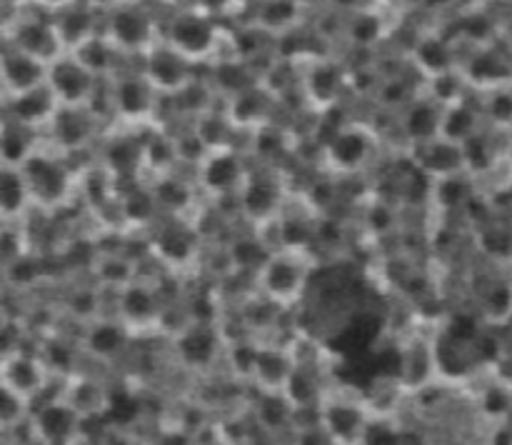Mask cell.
Wrapping results in <instances>:
<instances>
[{
    "label": "cell",
    "mask_w": 512,
    "mask_h": 445,
    "mask_svg": "<svg viewBox=\"0 0 512 445\" xmlns=\"http://www.w3.org/2000/svg\"><path fill=\"white\" fill-rule=\"evenodd\" d=\"M48 383V365L40 355L18 350L13 355L0 358V385L23 400L25 405L33 403Z\"/></svg>",
    "instance_id": "obj_1"
},
{
    "label": "cell",
    "mask_w": 512,
    "mask_h": 445,
    "mask_svg": "<svg viewBox=\"0 0 512 445\" xmlns=\"http://www.w3.org/2000/svg\"><path fill=\"white\" fill-rule=\"evenodd\" d=\"M20 168H23L33 203L53 205L63 200L65 190H68V173H65V168L58 160L33 153L25 163H20Z\"/></svg>",
    "instance_id": "obj_2"
},
{
    "label": "cell",
    "mask_w": 512,
    "mask_h": 445,
    "mask_svg": "<svg viewBox=\"0 0 512 445\" xmlns=\"http://www.w3.org/2000/svg\"><path fill=\"white\" fill-rule=\"evenodd\" d=\"M48 78V65L23 50L8 48L0 53V80H3L5 95H18L25 90H33L45 83Z\"/></svg>",
    "instance_id": "obj_3"
},
{
    "label": "cell",
    "mask_w": 512,
    "mask_h": 445,
    "mask_svg": "<svg viewBox=\"0 0 512 445\" xmlns=\"http://www.w3.org/2000/svg\"><path fill=\"white\" fill-rule=\"evenodd\" d=\"M80 415L75 413L68 400H53L45 403L33 415V430L40 443L45 445H68L78 435Z\"/></svg>",
    "instance_id": "obj_4"
},
{
    "label": "cell",
    "mask_w": 512,
    "mask_h": 445,
    "mask_svg": "<svg viewBox=\"0 0 512 445\" xmlns=\"http://www.w3.org/2000/svg\"><path fill=\"white\" fill-rule=\"evenodd\" d=\"M320 423L333 433L340 445L363 443V435L370 425L363 410L353 403H330L320 415Z\"/></svg>",
    "instance_id": "obj_5"
},
{
    "label": "cell",
    "mask_w": 512,
    "mask_h": 445,
    "mask_svg": "<svg viewBox=\"0 0 512 445\" xmlns=\"http://www.w3.org/2000/svg\"><path fill=\"white\" fill-rule=\"evenodd\" d=\"M55 100L58 98L53 95V90L48 88V83H43L33 90H25V93L8 95V103H5L3 113L33 128V125L50 118V113L55 108Z\"/></svg>",
    "instance_id": "obj_6"
},
{
    "label": "cell",
    "mask_w": 512,
    "mask_h": 445,
    "mask_svg": "<svg viewBox=\"0 0 512 445\" xmlns=\"http://www.w3.org/2000/svg\"><path fill=\"white\" fill-rule=\"evenodd\" d=\"M10 45L48 63L55 53V30L40 20H20L8 30Z\"/></svg>",
    "instance_id": "obj_7"
},
{
    "label": "cell",
    "mask_w": 512,
    "mask_h": 445,
    "mask_svg": "<svg viewBox=\"0 0 512 445\" xmlns=\"http://www.w3.org/2000/svg\"><path fill=\"white\" fill-rule=\"evenodd\" d=\"M30 203L33 200H30L23 168L13 163H0V218H20Z\"/></svg>",
    "instance_id": "obj_8"
},
{
    "label": "cell",
    "mask_w": 512,
    "mask_h": 445,
    "mask_svg": "<svg viewBox=\"0 0 512 445\" xmlns=\"http://www.w3.org/2000/svg\"><path fill=\"white\" fill-rule=\"evenodd\" d=\"M48 88L53 90V95L65 103H78L80 98L88 90V75L80 63L73 60H60L48 68V78H45Z\"/></svg>",
    "instance_id": "obj_9"
},
{
    "label": "cell",
    "mask_w": 512,
    "mask_h": 445,
    "mask_svg": "<svg viewBox=\"0 0 512 445\" xmlns=\"http://www.w3.org/2000/svg\"><path fill=\"white\" fill-rule=\"evenodd\" d=\"M33 155L30 125L0 113V163L20 165Z\"/></svg>",
    "instance_id": "obj_10"
},
{
    "label": "cell",
    "mask_w": 512,
    "mask_h": 445,
    "mask_svg": "<svg viewBox=\"0 0 512 445\" xmlns=\"http://www.w3.org/2000/svg\"><path fill=\"white\" fill-rule=\"evenodd\" d=\"M250 373L268 388H285L293 368H290V360L278 350H255Z\"/></svg>",
    "instance_id": "obj_11"
},
{
    "label": "cell",
    "mask_w": 512,
    "mask_h": 445,
    "mask_svg": "<svg viewBox=\"0 0 512 445\" xmlns=\"http://www.w3.org/2000/svg\"><path fill=\"white\" fill-rule=\"evenodd\" d=\"M435 365H438V355L430 353L425 345H413L403 355V365H400V370H403V383L410 385V388L425 385V380L430 378Z\"/></svg>",
    "instance_id": "obj_12"
},
{
    "label": "cell",
    "mask_w": 512,
    "mask_h": 445,
    "mask_svg": "<svg viewBox=\"0 0 512 445\" xmlns=\"http://www.w3.org/2000/svg\"><path fill=\"white\" fill-rule=\"evenodd\" d=\"M180 353H183V358L188 360V363H208L215 353L213 335H210L208 330H193V333H188L180 340Z\"/></svg>",
    "instance_id": "obj_13"
},
{
    "label": "cell",
    "mask_w": 512,
    "mask_h": 445,
    "mask_svg": "<svg viewBox=\"0 0 512 445\" xmlns=\"http://www.w3.org/2000/svg\"><path fill=\"white\" fill-rule=\"evenodd\" d=\"M285 390H288L290 403L298 405V408H310V405H315V398H318V385L313 383V378L305 373H295V370L290 373Z\"/></svg>",
    "instance_id": "obj_14"
},
{
    "label": "cell",
    "mask_w": 512,
    "mask_h": 445,
    "mask_svg": "<svg viewBox=\"0 0 512 445\" xmlns=\"http://www.w3.org/2000/svg\"><path fill=\"white\" fill-rule=\"evenodd\" d=\"M53 130H55V138H58L60 143L75 145L80 138H83L85 123L78 118V113H73V110H60V113L55 115Z\"/></svg>",
    "instance_id": "obj_15"
},
{
    "label": "cell",
    "mask_w": 512,
    "mask_h": 445,
    "mask_svg": "<svg viewBox=\"0 0 512 445\" xmlns=\"http://www.w3.org/2000/svg\"><path fill=\"white\" fill-rule=\"evenodd\" d=\"M300 273L293 263H275L273 268L268 270V285L275 295H290L295 288H298Z\"/></svg>",
    "instance_id": "obj_16"
},
{
    "label": "cell",
    "mask_w": 512,
    "mask_h": 445,
    "mask_svg": "<svg viewBox=\"0 0 512 445\" xmlns=\"http://www.w3.org/2000/svg\"><path fill=\"white\" fill-rule=\"evenodd\" d=\"M238 173L240 168L233 158H215L208 165V170H205V178H208V183L213 188H228V185L235 183Z\"/></svg>",
    "instance_id": "obj_17"
},
{
    "label": "cell",
    "mask_w": 512,
    "mask_h": 445,
    "mask_svg": "<svg viewBox=\"0 0 512 445\" xmlns=\"http://www.w3.org/2000/svg\"><path fill=\"white\" fill-rule=\"evenodd\" d=\"M25 408H28V405H25L23 400L15 398L10 390H5L3 385H0V428L3 430L15 428V425L23 420Z\"/></svg>",
    "instance_id": "obj_18"
},
{
    "label": "cell",
    "mask_w": 512,
    "mask_h": 445,
    "mask_svg": "<svg viewBox=\"0 0 512 445\" xmlns=\"http://www.w3.org/2000/svg\"><path fill=\"white\" fill-rule=\"evenodd\" d=\"M333 155H335V160L343 165L360 163L365 155V140L360 138V135H343V138L335 140Z\"/></svg>",
    "instance_id": "obj_19"
},
{
    "label": "cell",
    "mask_w": 512,
    "mask_h": 445,
    "mask_svg": "<svg viewBox=\"0 0 512 445\" xmlns=\"http://www.w3.org/2000/svg\"><path fill=\"white\" fill-rule=\"evenodd\" d=\"M275 203V188L270 183H255L250 185L248 195H245V205L250 213L265 215Z\"/></svg>",
    "instance_id": "obj_20"
},
{
    "label": "cell",
    "mask_w": 512,
    "mask_h": 445,
    "mask_svg": "<svg viewBox=\"0 0 512 445\" xmlns=\"http://www.w3.org/2000/svg\"><path fill=\"white\" fill-rule=\"evenodd\" d=\"M123 308H125V315H128V318L148 320L150 315H153L155 305H153V298H150V295L145 293V290L133 288L128 295H125Z\"/></svg>",
    "instance_id": "obj_21"
},
{
    "label": "cell",
    "mask_w": 512,
    "mask_h": 445,
    "mask_svg": "<svg viewBox=\"0 0 512 445\" xmlns=\"http://www.w3.org/2000/svg\"><path fill=\"white\" fill-rule=\"evenodd\" d=\"M120 340L123 338H120V330L115 328V325H98V328L90 333L88 343L95 353L108 355V353H115V350H118Z\"/></svg>",
    "instance_id": "obj_22"
},
{
    "label": "cell",
    "mask_w": 512,
    "mask_h": 445,
    "mask_svg": "<svg viewBox=\"0 0 512 445\" xmlns=\"http://www.w3.org/2000/svg\"><path fill=\"white\" fill-rule=\"evenodd\" d=\"M425 163H428L433 170H453L455 165L460 163V153L458 148H453L450 143H438L430 148Z\"/></svg>",
    "instance_id": "obj_23"
},
{
    "label": "cell",
    "mask_w": 512,
    "mask_h": 445,
    "mask_svg": "<svg viewBox=\"0 0 512 445\" xmlns=\"http://www.w3.org/2000/svg\"><path fill=\"white\" fill-rule=\"evenodd\" d=\"M438 130V118H435V113L430 108H418L413 113V118H410V133L415 135V138H430V135Z\"/></svg>",
    "instance_id": "obj_24"
},
{
    "label": "cell",
    "mask_w": 512,
    "mask_h": 445,
    "mask_svg": "<svg viewBox=\"0 0 512 445\" xmlns=\"http://www.w3.org/2000/svg\"><path fill=\"white\" fill-rule=\"evenodd\" d=\"M295 445H340L323 423H310L300 430Z\"/></svg>",
    "instance_id": "obj_25"
},
{
    "label": "cell",
    "mask_w": 512,
    "mask_h": 445,
    "mask_svg": "<svg viewBox=\"0 0 512 445\" xmlns=\"http://www.w3.org/2000/svg\"><path fill=\"white\" fill-rule=\"evenodd\" d=\"M400 433H395L390 425L385 423H370L363 435V445H398Z\"/></svg>",
    "instance_id": "obj_26"
},
{
    "label": "cell",
    "mask_w": 512,
    "mask_h": 445,
    "mask_svg": "<svg viewBox=\"0 0 512 445\" xmlns=\"http://www.w3.org/2000/svg\"><path fill=\"white\" fill-rule=\"evenodd\" d=\"M18 350H23L20 348V328L13 320H3L0 323V358L18 353Z\"/></svg>",
    "instance_id": "obj_27"
},
{
    "label": "cell",
    "mask_w": 512,
    "mask_h": 445,
    "mask_svg": "<svg viewBox=\"0 0 512 445\" xmlns=\"http://www.w3.org/2000/svg\"><path fill=\"white\" fill-rule=\"evenodd\" d=\"M178 38L185 48H203L208 43V30L198 23H183L178 30Z\"/></svg>",
    "instance_id": "obj_28"
},
{
    "label": "cell",
    "mask_w": 512,
    "mask_h": 445,
    "mask_svg": "<svg viewBox=\"0 0 512 445\" xmlns=\"http://www.w3.org/2000/svg\"><path fill=\"white\" fill-rule=\"evenodd\" d=\"M120 103H123V108L128 110V113H138V110L145 108L143 90H140L135 83L123 85V90H120Z\"/></svg>",
    "instance_id": "obj_29"
},
{
    "label": "cell",
    "mask_w": 512,
    "mask_h": 445,
    "mask_svg": "<svg viewBox=\"0 0 512 445\" xmlns=\"http://www.w3.org/2000/svg\"><path fill=\"white\" fill-rule=\"evenodd\" d=\"M160 243H163V250L170 255V258H183V255L188 253V238H183L178 230H170V233H165Z\"/></svg>",
    "instance_id": "obj_30"
},
{
    "label": "cell",
    "mask_w": 512,
    "mask_h": 445,
    "mask_svg": "<svg viewBox=\"0 0 512 445\" xmlns=\"http://www.w3.org/2000/svg\"><path fill=\"white\" fill-rule=\"evenodd\" d=\"M470 130H473V118H470L468 110H458V113L450 115V123H448L450 138H465Z\"/></svg>",
    "instance_id": "obj_31"
},
{
    "label": "cell",
    "mask_w": 512,
    "mask_h": 445,
    "mask_svg": "<svg viewBox=\"0 0 512 445\" xmlns=\"http://www.w3.org/2000/svg\"><path fill=\"white\" fill-rule=\"evenodd\" d=\"M510 405H512V398L510 395H505L503 390H490V393L485 395V408H488L493 415H503L505 410H510Z\"/></svg>",
    "instance_id": "obj_32"
},
{
    "label": "cell",
    "mask_w": 512,
    "mask_h": 445,
    "mask_svg": "<svg viewBox=\"0 0 512 445\" xmlns=\"http://www.w3.org/2000/svg\"><path fill=\"white\" fill-rule=\"evenodd\" d=\"M235 255H238L240 263L253 265L258 263V258H263V250H260L255 243H240L238 250H235Z\"/></svg>",
    "instance_id": "obj_33"
},
{
    "label": "cell",
    "mask_w": 512,
    "mask_h": 445,
    "mask_svg": "<svg viewBox=\"0 0 512 445\" xmlns=\"http://www.w3.org/2000/svg\"><path fill=\"white\" fill-rule=\"evenodd\" d=\"M155 75H158L163 83H175V78H178V65L173 63V60H155Z\"/></svg>",
    "instance_id": "obj_34"
},
{
    "label": "cell",
    "mask_w": 512,
    "mask_h": 445,
    "mask_svg": "<svg viewBox=\"0 0 512 445\" xmlns=\"http://www.w3.org/2000/svg\"><path fill=\"white\" fill-rule=\"evenodd\" d=\"M440 195H443V200H445V203H448V205L458 203V200L463 198V185H458V183H445L443 190H440Z\"/></svg>",
    "instance_id": "obj_35"
},
{
    "label": "cell",
    "mask_w": 512,
    "mask_h": 445,
    "mask_svg": "<svg viewBox=\"0 0 512 445\" xmlns=\"http://www.w3.org/2000/svg\"><path fill=\"white\" fill-rule=\"evenodd\" d=\"M3 433H5V430H3V428H0V440H3ZM0 445H3V443H0Z\"/></svg>",
    "instance_id": "obj_36"
}]
</instances>
